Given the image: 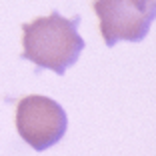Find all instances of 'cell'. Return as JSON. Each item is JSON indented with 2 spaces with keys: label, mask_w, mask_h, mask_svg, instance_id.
I'll use <instances>...</instances> for the list:
<instances>
[{
  "label": "cell",
  "mask_w": 156,
  "mask_h": 156,
  "mask_svg": "<svg viewBox=\"0 0 156 156\" xmlns=\"http://www.w3.org/2000/svg\"><path fill=\"white\" fill-rule=\"evenodd\" d=\"M92 8L100 22V34L106 46L120 40L142 42L154 22V0H94Z\"/></svg>",
  "instance_id": "obj_2"
},
{
  "label": "cell",
  "mask_w": 156,
  "mask_h": 156,
  "mask_svg": "<svg viewBox=\"0 0 156 156\" xmlns=\"http://www.w3.org/2000/svg\"><path fill=\"white\" fill-rule=\"evenodd\" d=\"M68 128L66 110L56 100L30 94L16 104V130L34 150L42 152L62 140Z\"/></svg>",
  "instance_id": "obj_3"
},
{
  "label": "cell",
  "mask_w": 156,
  "mask_h": 156,
  "mask_svg": "<svg viewBox=\"0 0 156 156\" xmlns=\"http://www.w3.org/2000/svg\"><path fill=\"white\" fill-rule=\"evenodd\" d=\"M80 16L64 18L60 12L34 18L22 24V58L30 60L40 70L56 74L66 72L78 62L84 50V40L78 34Z\"/></svg>",
  "instance_id": "obj_1"
}]
</instances>
